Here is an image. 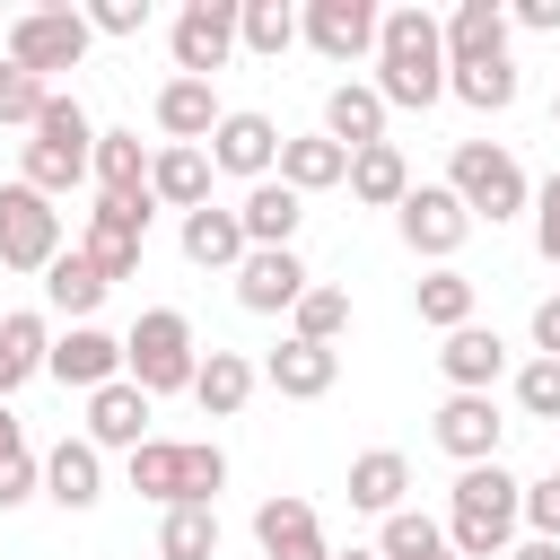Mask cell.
Segmentation results:
<instances>
[{
    "label": "cell",
    "instance_id": "681fc988",
    "mask_svg": "<svg viewBox=\"0 0 560 560\" xmlns=\"http://www.w3.org/2000/svg\"><path fill=\"white\" fill-rule=\"evenodd\" d=\"M534 359H560V289L534 306Z\"/></svg>",
    "mask_w": 560,
    "mask_h": 560
},
{
    "label": "cell",
    "instance_id": "ac0fdd59",
    "mask_svg": "<svg viewBox=\"0 0 560 560\" xmlns=\"http://www.w3.org/2000/svg\"><path fill=\"white\" fill-rule=\"evenodd\" d=\"M298 219H306V201L280 184V175H262V184H245V201H236V228H245V254H271V245H298Z\"/></svg>",
    "mask_w": 560,
    "mask_h": 560
},
{
    "label": "cell",
    "instance_id": "11a10c76",
    "mask_svg": "<svg viewBox=\"0 0 560 560\" xmlns=\"http://www.w3.org/2000/svg\"><path fill=\"white\" fill-rule=\"evenodd\" d=\"M0 61H9V26H0Z\"/></svg>",
    "mask_w": 560,
    "mask_h": 560
},
{
    "label": "cell",
    "instance_id": "9c48e42d",
    "mask_svg": "<svg viewBox=\"0 0 560 560\" xmlns=\"http://www.w3.org/2000/svg\"><path fill=\"white\" fill-rule=\"evenodd\" d=\"M149 219H158V201H96L88 228H79V254L105 280H131L140 271V245H149Z\"/></svg>",
    "mask_w": 560,
    "mask_h": 560
},
{
    "label": "cell",
    "instance_id": "cb8c5ba5",
    "mask_svg": "<svg viewBox=\"0 0 560 560\" xmlns=\"http://www.w3.org/2000/svg\"><path fill=\"white\" fill-rule=\"evenodd\" d=\"M271 175H280V184L306 201V192H332V184H350V149H332L324 131H298V140L280 131V166H271Z\"/></svg>",
    "mask_w": 560,
    "mask_h": 560
},
{
    "label": "cell",
    "instance_id": "db71d44e",
    "mask_svg": "<svg viewBox=\"0 0 560 560\" xmlns=\"http://www.w3.org/2000/svg\"><path fill=\"white\" fill-rule=\"evenodd\" d=\"M551 131H560V96H551Z\"/></svg>",
    "mask_w": 560,
    "mask_h": 560
},
{
    "label": "cell",
    "instance_id": "44dd1931",
    "mask_svg": "<svg viewBox=\"0 0 560 560\" xmlns=\"http://www.w3.org/2000/svg\"><path fill=\"white\" fill-rule=\"evenodd\" d=\"M219 114H228V105H219L210 79H166V88H158V131H166L175 149H201V140L219 131Z\"/></svg>",
    "mask_w": 560,
    "mask_h": 560
},
{
    "label": "cell",
    "instance_id": "7bdbcfd3",
    "mask_svg": "<svg viewBox=\"0 0 560 560\" xmlns=\"http://www.w3.org/2000/svg\"><path fill=\"white\" fill-rule=\"evenodd\" d=\"M516 411L525 420H560V359H525L516 368Z\"/></svg>",
    "mask_w": 560,
    "mask_h": 560
},
{
    "label": "cell",
    "instance_id": "7402d4cb",
    "mask_svg": "<svg viewBox=\"0 0 560 560\" xmlns=\"http://www.w3.org/2000/svg\"><path fill=\"white\" fill-rule=\"evenodd\" d=\"M324 140H332V149H350V158H359V149H376V140H385V96H376L368 79H341V88L324 96Z\"/></svg>",
    "mask_w": 560,
    "mask_h": 560
},
{
    "label": "cell",
    "instance_id": "9f6ffc18",
    "mask_svg": "<svg viewBox=\"0 0 560 560\" xmlns=\"http://www.w3.org/2000/svg\"><path fill=\"white\" fill-rule=\"evenodd\" d=\"M438 560H455V551H438Z\"/></svg>",
    "mask_w": 560,
    "mask_h": 560
},
{
    "label": "cell",
    "instance_id": "8d00e7d4",
    "mask_svg": "<svg viewBox=\"0 0 560 560\" xmlns=\"http://www.w3.org/2000/svg\"><path fill=\"white\" fill-rule=\"evenodd\" d=\"M446 96H464L472 114H508L516 105V61H455L446 70Z\"/></svg>",
    "mask_w": 560,
    "mask_h": 560
},
{
    "label": "cell",
    "instance_id": "5b68a950",
    "mask_svg": "<svg viewBox=\"0 0 560 560\" xmlns=\"http://www.w3.org/2000/svg\"><path fill=\"white\" fill-rule=\"evenodd\" d=\"M446 192L472 210V228H481V219L499 228V219H516V210L534 201L516 149H499V140H455V149H446Z\"/></svg>",
    "mask_w": 560,
    "mask_h": 560
},
{
    "label": "cell",
    "instance_id": "7a4b0ae2",
    "mask_svg": "<svg viewBox=\"0 0 560 560\" xmlns=\"http://www.w3.org/2000/svg\"><path fill=\"white\" fill-rule=\"evenodd\" d=\"M516 525H525V481L508 464H464L455 508H446V551L455 560H508Z\"/></svg>",
    "mask_w": 560,
    "mask_h": 560
},
{
    "label": "cell",
    "instance_id": "7dc6e473",
    "mask_svg": "<svg viewBox=\"0 0 560 560\" xmlns=\"http://www.w3.org/2000/svg\"><path fill=\"white\" fill-rule=\"evenodd\" d=\"M525 525H534L542 542H560V472H542V481H525Z\"/></svg>",
    "mask_w": 560,
    "mask_h": 560
},
{
    "label": "cell",
    "instance_id": "f35d334b",
    "mask_svg": "<svg viewBox=\"0 0 560 560\" xmlns=\"http://www.w3.org/2000/svg\"><path fill=\"white\" fill-rule=\"evenodd\" d=\"M158 560H219V508H166Z\"/></svg>",
    "mask_w": 560,
    "mask_h": 560
},
{
    "label": "cell",
    "instance_id": "4fadbf2b",
    "mask_svg": "<svg viewBox=\"0 0 560 560\" xmlns=\"http://www.w3.org/2000/svg\"><path fill=\"white\" fill-rule=\"evenodd\" d=\"M429 438H438V455H455V464H499L508 420H499V402H490V394H446V402H438V420H429Z\"/></svg>",
    "mask_w": 560,
    "mask_h": 560
},
{
    "label": "cell",
    "instance_id": "603a6c76",
    "mask_svg": "<svg viewBox=\"0 0 560 560\" xmlns=\"http://www.w3.org/2000/svg\"><path fill=\"white\" fill-rule=\"evenodd\" d=\"M88 175H96V201H149V149H140V131H96Z\"/></svg>",
    "mask_w": 560,
    "mask_h": 560
},
{
    "label": "cell",
    "instance_id": "4dcf8cb0",
    "mask_svg": "<svg viewBox=\"0 0 560 560\" xmlns=\"http://www.w3.org/2000/svg\"><path fill=\"white\" fill-rule=\"evenodd\" d=\"M44 350H52V324H44L35 306L0 315V402H9L26 376H44Z\"/></svg>",
    "mask_w": 560,
    "mask_h": 560
},
{
    "label": "cell",
    "instance_id": "f546056e",
    "mask_svg": "<svg viewBox=\"0 0 560 560\" xmlns=\"http://www.w3.org/2000/svg\"><path fill=\"white\" fill-rule=\"evenodd\" d=\"M184 262H201V271H236V262H245V228H236V210H219V201L184 210Z\"/></svg>",
    "mask_w": 560,
    "mask_h": 560
},
{
    "label": "cell",
    "instance_id": "ffe728a7",
    "mask_svg": "<svg viewBox=\"0 0 560 560\" xmlns=\"http://www.w3.org/2000/svg\"><path fill=\"white\" fill-rule=\"evenodd\" d=\"M446 35V70L455 61H508V9L499 0H455V18H438Z\"/></svg>",
    "mask_w": 560,
    "mask_h": 560
},
{
    "label": "cell",
    "instance_id": "74e56055",
    "mask_svg": "<svg viewBox=\"0 0 560 560\" xmlns=\"http://www.w3.org/2000/svg\"><path fill=\"white\" fill-rule=\"evenodd\" d=\"M438 551H446V525L438 516H420V508L376 516V560H438Z\"/></svg>",
    "mask_w": 560,
    "mask_h": 560
},
{
    "label": "cell",
    "instance_id": "5bb4252c",
    "mask_svg": "<svg viewBox=\"0 0 560 560\" xmlns=\"http://www.w3.org/2000/svg\"><path fill=\"white\" fill-rule=\"evenodd\" d=\"M306 289H315V271L298 262V245H271V254H245L236 262V306L245 315H289Z\"/></svg>",
    "mask_w": 560,
    "mask_h": 560
},
{
    "label": "cell",
    "instance_id": "ab89813d",
    "mask_svg": "<svg viewBox=\"0 0 560 560\" xmlns=\"http://www.w3.org/2000/svg\"><path fill=\"white\" fill-rule=\"evenodd\" d=\"M289 332H298V341H324V350H332V341L350 332V289H324V280H315V289H306V298L289 306Z\"/></svg>",
    "mask_w": 560,
    "mask_h": 560
},
{
    "label": "cell",
    "instance_id": "e575fe53",
    "mask_svg": "<svg viewBox=\"0 0 560 560\" xmlns=\"http://www.w3.org/2000/svg\"><path fill=\"white\" fill-rule=\"evenodd\" d=\"M411 306H420L429 332H464V324H472V280H464L455 262H438V271L411 289Z\"/></svg>",
    "mask_w": 560,
    "mask_h": 560
},
{
    "label": "cell",
    "instance_id": "b9f144b4",
    "mask_svg": "<svg viewBox=\"0 0 560 560\" xmlns=\"http://www.w3.org/2000/svg\"><path fill=\"white\" fill-rule=\"evenodd\" d=\"M44 79L35 70H18V61H0V122H18V131H35V114H44Z\"/></svg>",
    "mask_w": 560,
    "mask_h": 560
},
{
    "label": "cell",
    "instance_id": "1f68e13d",
    "mask_svg": "<svg viewBox=\"0 0 560 560\" xmlns=\"http://www.w3.org/2000/svg\"><path fill=\"white\" fill-rule=\"evenodd\" d=\"M402 192H411V158H402L394 140H376V149L350 158V201H368V210H402Z\"/></svg>",
    "mask_w": 560,
    "mask_h": 560
},
{
    "label": "cell",
    "instance_id": "8992f818",
    "mask_svg": "<svg viewBox=\"0 0 560 560\" xmlns=\"http://www.w3.org/2000/svg\"><path fill=\"white\" fill-rule=\"evenodd\" d=\"M88 9H26V18H9V61L18 70H35L44 88H52V70H79L88 61Z\"/></svg>",
    "mask_w": 560,
    "mask_h": 560
},
{
    "label": "cell",
    "instance_id": "6da1fadb",
    "mask_svg": "<svg viewBox=\"0 0 560 560\" xmlns=\"http://www.w3.org/2000/svg\"><path fill=\"white\" fill-rule=\"evenodd\" d=\"M368 88L385 96V114L394 105L402 114H429L446 96V35H438L429 9H385L376 18V79Z\"/></svg>",
    "mask_w": 560,
    "mask_h": 560
},
{
    "label": "cell",
    "instance_id": "3957f363",
    "mask_svg": "<svg viewBox=\"0 0 560 560\" xmlns=\"http://www.w3.org/2000/svg\"><path fill=\"white\" fill-rule=\"evenodd\" d=\"M192 368H201L192 315L184 306H140V324L122 332V376L158 402V394H192Z\"/></svg>",
    "mask_w": 560,
    "mask_h": 560
},
{
    "label": "cell",
    "instance_id": "8fae6325",
    "mask_svg": "<svg viewBox=\"0 0 560 560\" xmlns=\"http://www.w3.org/2000/svg\"><path fill=\"white\" fill-rule=\"evenodd\" d=\"M166 44H175V79H210V70H228V52H236V0H184Z\"/></svg>",
    "mask_w": 560,
    "mask_h": 560
},
{
    "label": "cell",
    "instance_id": "30bf717a",
    "mask_svg": "<svg viewBox=\"0 0 560 560\" xmlns=\"http://www.w3.org/2000/svg\"><path fill=\"white\" fill-rule=\"evenodd\" d=\"M376 18H385L376 0H306V9H298V35H306L324 61L350 70V61H376Z\"/></svg>",
    "mask_w": 560,
    "mask_h": 560
},
{
    "label": "cell",
    "instance_id": "7c38bea8",
    "mask_svg": "<svg viewBox=\"0 0 560 560\" xmlns=\"http://www.w3.org/2000/svg\"><path fill=\"white\" fill-rule=\"evenodd\" d=\"M201 149H210V175H245V184H262V175L280 166V122L254 114V105H228L219 131H210Z\"/></svg>",
    "mask_w": 560,
    "mask_h": 560
},
{
    "label": "cell",
    "instance_id": "484cf974",
    "mask_svg": "<svg viewBox=\"0 0 560 560\" xmlns=\"http://www.w3.org/2000/svg\"><path fill=\"white\" fill-rule=\"evenodd\" d=\"M254 385H262V368H254L245 350H201V368H192V402H201L210 420H236V411L254 402Z\"/></svg>",
    "mask_w": 560,
    "mask_h": 560
},
{
    "label": "cell",
    "instance_id": "d4e9b609",
    "mask_svg": "<svg viewBox=\"0 0 560 560\" xmlns=\"http://www.w3.org/2000/svg\"><path fill=\"white\" fill-rule=\"evenodd\" d=\"M105 289H114V280H105V271H96L79 245H61V254L44 262V306H52V315H70V324H96Z\"/></svg>",
    "mask_w": 560,
    "mask_h": 560
},
{
    "label": "cell",
    "instance_id": "ba28073f",
    "mask_svg": "<svg viewBox=\"0 0 560 560\" xmlns=\"http://www.w3.org/2000/svg\"><path fill=\"white\" fill-rule=\"evenodd\" d=\"M394 236H402L411 254H429V262H455V245L472 236V210H464L446 184H411L402 210H394Z\"/></svg>",
    "mask_w": 560,
    "mask_h": 560
},
{
    "label": "cell",
    "instance_id": "83f0119b",
    "mask_svg": "<svg viewBox=\"0 0 560 560\" xmlns=\"http://www.w3.org/2000/svg\"><path fill=\"white\" fill-rule=\"evenodd\" d=\"M438 368H446V385H455V394H490V385H499V368H508V341H499L490 324H464V332H446Z\"/></svg>",
    "mask_w": 560,
    "mask_h": 560
},
{
    "label": "cell",
    "instance_id": "52a82bcc",
    "mask_svg": "<svg viewBox=\"0 0 560 560\" xmlns=\"http://www.w3.org/2000/svg\"><path fill=\"white\" fill-rule=\"evenodd\" d=\"M61 254V210L35 184H0V271H35Z\"/></svg>",
    "mask_w": 560,
    "mask_h": 560
},
{
    "label": "cell",
    "instance_id": "2e32d148",
    "mask_svg": "<svg viewBox=\"0 0 560 560\" xmlns=\"http://www.w3.org/2000/svg\"><path fill=\"white\" fill-rule=\"evenodd\" d=\"M254 542H262V560H332L324 516H315V499H298V490H280V499L254 508Z\"/></svg>",
    "mask_w": 560,
    "mask_h": 560
},
{
    "label": "cell",
    "instance_id": "4316f807",
    "mask_svg": "<svg viewBox=\"0 0 560 560\" xmlns=\"http://www.w3.org/2000/svg\"><path fill=\"white\" fill-rule=\"evenodd\" d=\"M44 499H52V508H70V516H79V508H96V499H105V455H96L88 438H61V446L44 455Z\"/></svg>",
    "mask_w": 560,
    "mask_h": 560
},
{
    "label": "cell",
    "instance_id": "ee69618b",
    "mask_svg": "<svg viewBox=\"0 0 560 560\" xmlns=\"http://www.w3.org/2000/svg\"><path fill=\"white\" fill-rule=\"evenodd\" d=\"M534 254H542V262L560 271V166H551V175L534 184Z\"/></svg>",
    "mask_w": 560,
    "mask_h": 560
},
{
    "label": "cell",
    "instance_id": "f6af8a7d",
    "mask_svg": "<svg viewBox=\"0 0 560 560\" xmlns=\"http://www.w3.org/2000/svg\"><path fill=\"white\" fill-rule=\"evenodd\" d=\"M35 490H44V464H35L26 446H18V455H0V516H9V508H26Z\"/></svg>",
    "mask_w": 560,
    "mask_h": 560
},
{
    "label": "cell",
    "instance_id": "f907efd6",
    "mask_svg": "<svg viewBox=\"0 0 560 560\" xmlns=\"http://www.w3.org/2000/svg\"><path fill=\"white\" fill-rule=\"evenodd\" d=\"M508 560H560V542H542V534H525V542H508Z\"/></svg>",
    "mask_w": 560,
    "mask_h": 560
},
{
    "label": "cell",
    "instance_id": "f1b7e54d",
    "mask_svg": "<svg viewBox=\"0 0 560 560\" xmlns=\"http://www.w3.org/2000/svg\"><path fill=\"white\" fill-rule=\"evenodd\" d=\"M149 201H166V210H201L210 201V149H149Z\"/></svg>",
    "mask_w": 560,
    "mask_h": 560
},
{
    "label": "cell",
    "instance_id": "d6a6232c",
    "mask_svg": "<svg viewBox=\"0 0 560 560\" xmlns=\"http://www.w3.org/2000/svg\"><path fill=\"white\" fill-rule=\"evenodd\" d=\"M402 490H411V455H394V446H368V455L350 464V508H368V516H394V508H402Z\"/></svg>",
    "mask_w": 560,
    "mask_h": 560
},
{
    "label": "cell",
    "instance_id": "277c9868",
    "mask_svg": "<svg viewBox=\"0 0 560 560\" xmlns=\"http://www.w3.org/2000/svg\"><path fill=\"white\" fill-rule=\"evenodd\" d=\"M88 149H96V122H88V105L52 88V96H44V114H35V140H26V175H18V184H35V192L52 201V192L88 184Z\"/></svg>",
    "mask_w": 560,
    "mask_h": 560
},
{
    "label": "cell",
    "instance_id": "d6986e66",
    "mask_svg": "<svg viewBox=\"0 0 560 560\" xmlns=\"http://www.w3.org/2000/svg\"><path fill=\"white\" fill-rule=\"evenodd\" d=\"M332 376H341V350H324V341H280L271 359H262V385L271 394H289V402H315V394H332Z\"/></svg>",
    "mask_w": 560,
    "mask_h": 560
},
{
    "label": "cell",
    "instance_id": "9a60e30c",
    "mask_svg": "<svg viewBox=\"0 0 560 560\" xmlns=\"http://www.w3.org/2000/svg\"><path fill=\"white\" fill-rule=\"evenodd\" d=\"M44 376H52V385H70V394H96V385H114V376H122V341H114L105 324H70V332L44 350Z\"/></svg>",
    "mask_w": 560,
    "mask_h": 560
},
{
    "label": "cell",
    "instance_id": "e0dca14e",
    "mask_svg": "<svg viewBox=\"0 0 560 560\" xmlns=\"http://www.w3.org/2000/svg\"><path fill=\"white\" fill-rule=\"evenodd\" d=\"M149 411H158V402H149L131 376H114V385H96V394H88V429H79V438H88L96 455H105V446H114V455H131V446L149 438Z\"/></svg>",
    "mask_w": 560,
    "mask_h": 560
},
{
    "label": "cell",
    "instance_id": "816d5d0a",
    "mask_svg": "<svg viewBox=\"0 0 560 560\" xmlns=\"http://www.w3.org/2000/svg\"><path fill=\"white\" fill-rule=\"evenodd\" d=\"M26 438H18V420H9V402H0V455H18Z\"/></svg>",
    "mask_w": 560,
    "mask_h": 560
},
{
    "label": "cell",
    "instance_id": "836d02e7",
    "mask_svg": "<svg viewBox=\"0 0 560 560\" xmlns=\"http://www.w3.org/2000/svg\"><path fill=\"white\" fill-rule=\"evenodd\" d=\"M122 464H131V490H140V499L184 508V438H140Z\"/></svg>",
    "mask_w": 560,
    "mask_h": 560
},
{
    "label": "cell",
    "instance_id": "bcb514c9",
    "mask_svg": "<svg viewBox=\"0 0 560 560\" xmlns=\"http://www.w3.org/2000/svg\"><path fill=\"white\" fill-rule=\"evenodd\" d=\"M149 0H88V35H140Z\"/></svg>",
    "mask_w": 560,
    "mask_h": 560
},
{
    "label": "cell",
    "instance_id": "d590c367",
    "mask_svg": "<svg viewBox=\"0 0 560 560\" xmlns=\"http://www.w3.org/2000/svg\"><path fill=\"white\" fill-rule=\"evenodd\" d=\"M236 44L262 52V61H280L298 44V9L289 0H236Z\"/></svg>",
    "mask_w": 560,
    "mask_h": 560
},
{
    "label": "cell",
    "instance_id": "c3c4849f",
    "mask_svg": "<svg viewBox=\"0 0 560 560\" xmlns=\"http://www.w3.org/2000/svg\"><path fill=\"white\" fill-rule=\"evenodd\" d=\"M508 26H525V35H560V0H516Z\"/></svg>",
    "mask_w": 560,
    "mask_h": 560
},
{
    "label": "cell",
    "instance_id": "60d3db41",
    "mask_svg": "<svg viewBox=\"0 0 560 560\" xmlns=\"http://www.w3.org/2000/svg\"><path fill=\"white\" fill-rule=\"evenodd\" d=\"M219 490H228V455L210 438H184V508H219Z\"/></svg>",
    "mask_w": 560,
    "mask_h": 560
},
{
    "label": "cell",
    "instance_id": "f5cc1de1",
    "mask_svg": "<svg viewBox=\"0 0 560 560\" xmlns=\"http://www.w3.org/2000/svg\"><path fill=\"white\" fill-rule=\"evenodd\" d=\"M332 560H376V551H332Z\"/></svg>",
    "mask_w": 560,
    "mask_h": 560
}]
</instances>
